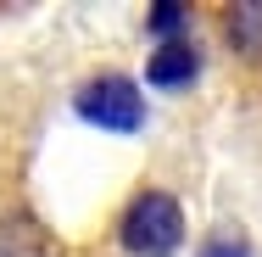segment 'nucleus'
I'll return each instance as SVG.
<instances>
[{
    "label": "nucleus",
    "mask_w": 262,
    "mask_h": 257,
    "mask_svg": "<svg viewBox=\"0 0 262 257\" xmlns=\"http://www.w3.org/2000/svg\"><path fill=\"white\" fill-rule=\"evenodd\" d=\"M123 246L134 257H173L184 241V207L173 202L167 190H140L128 212H123Z\"/></svg>",
    "instance_id": "f257e3e1"
},
{
    "label": "nucleus",
    "mask_w": 262,
    "mask_h": 257,
    "mask_svg": "<svg viewBox=\"0 0 262 257\" xmlns=\"http://www.w3.org/2000/svg\"><path fill=\"white\" fill-rule=\"evenodd\" d=\"M145 78H151L157 90H190V84L201 78V51H195L190 39H167V45L151 51Z\"/></svg>",
    "instance_id": "7ed1b4c3"
},
{
    "label": "nucleus",
    "mask_w": 262,
    "mask_h": 257,
    "mask_svg": "<svg viewBox=\"0 0 262 257\" xmlns=\"http://www.w3.org/2000/svg\"><path fill=\"white\" fill-rule=\"evenodd\" d=\"M201 257H251V246H246L240 235H223V241H207Z\"/></svg>",
    "instance_id": "0eeeda50"
},
{
    "label": "nucleus",
    "mask_w": 262,
    "mask_h": 257,
    "mask_svg": "<svg viewBox=\"0 0 262 257\" xmlns=\"http://www.w3.org/2000/svg\"><path fill=\"white\" fill-rule=\"evenodd\" d=\"M73 112H78L84 123L106 129V134H134V129L145 123V95H140L134 78H123V73H101V78H90V84L78 90Z\"/></svg>",
    "instance_id": "f03ea898"
},
{
    "label": "nucleus",
    "mask_w": 262,
    "mask_h": 257,
    "mask_svg": "<svg viewBox=\"0 0 262 257\" xmlns=\"http://www.w3.org/2000/svg\"><path fill=\"white\" fill-rule=\"evenodd\" d=\"M145 28L157 34L162 45H167V39H179V28H184V6H151V17H145Z\"/></svg>",
    "instance_id": "423d86ee"
},
{
    "label": "nucleus",
    "mask_w": 262,
    "mask_h": 257,
    "mask_svg": "<svg viewBox=\"0 0 262 257\" xmlns=\"http://www.w3.org/2000/svg\"><path fill=\"white\" fill-rule=\"evenodd\" d=\"M223 28H229V45L246 62H262V0H240L223 11Z\"/></svg>",
    "instance_id": "20e7f679"
},
{
    "label": "nucleus",
    "mask_w": 262,
    "mask_h": 257,
    "mask_svg": "<svg viewBox=\"0 0 262 257\" xmlns=\"http://www.w3.org/2000/svg\"><path fill=\"white\" fill-rule=\"evenodd\" d=\"M45 252H51V235L28 212H11L0 224V257H45Z\"/></svg>",
    "instance_id": "39448f33"
}]
</instances>
